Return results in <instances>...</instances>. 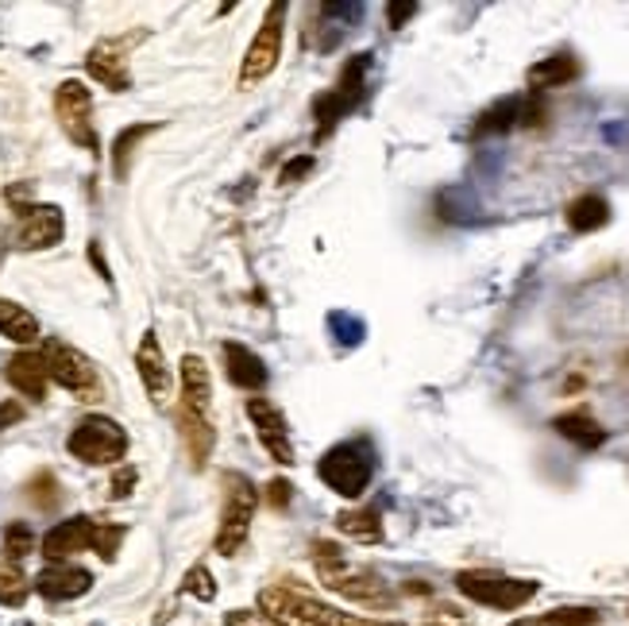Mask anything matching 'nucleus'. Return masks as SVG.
I'll return each instance as SVG.
<instances>
[{"label": "nucleus", "mask_w": 629, "mask_h": 626, "mask_svg": "<svg viewBox=\"0 0 629 626\" xmlns=\"http://www.w3.org/2000/svg\"><path fill=\"white\" fill-rule=\"evenodd\" d=\"M552 429H556L560 437H567L572 444H580V449H598V444L606 441V429L598 426V421L591 418L587 410L560 414V418L552 421Z\"/></svg>", "instance_id": "obj_26"}, {"label": "nucleus", "mask_w": 629, "mask_h": 626, "mask_svg": "<svg viewBox=\"0 0 629 626\" xmlns=\"http://www.w3.org/2000/svg\"><path fill=\"white\" fill-rule=\"evenodd\" d=\"M135 480H140V472H135V468H120V472H112L109 495H112V499H124V495L135 487Z\"/></svg>", "instance_id": "obj_33"}, {"label": "nucleus", "mask_w": 629, "mask_h": 626, "mask_svg": "<svg viewBox=\"0 0 629 626\" xmlns=\"http://www.w3.org/2000/svg\"><path fill=\"white\" fill-rule=\"evenodd\" d=\"M290 499H294L290 480H286V476H278L275 484L267 487V503H271V507H278V510H283V507H290Z\"/></svg>", "instance_id": "obj_35"}, {"label": "nucleus", "mask_w": 629, "mask_h": 626, "mask_svg": "<svg viewBox=\"0 0 629 626\" xmlns=\"http://www.w3.org/2000/svg\"><path fill=\"white\" fill-rule=\"evenodd\" d=\"M181 592L194 595V600H201V603L217 600V580H213V572L205 569V564H194V569L186 572V580H181Z\"/></svg>", "instance_id": "obj_30"}, {"label": "nucleus", "mask_w": 629, "mask_h": 626, "mask_svg": "<svg viewBox=\"0 0 629 626\" xmlns=\"http://www.w3.org/2000/svg\"><path fill=\"white\" fill-rule=\"evenodd\" d=\"M255 507H260V492L244 472H229L224 476V510H221V530H217V553L236 557L252 530Z\"/></svg>", "instance_id": "obj_4"}, {"label": "nucleus", "mask_w": 629, "mask_h": 626, "mask_svg": "<svg viewBox=\"0 0 629 626\" xmlns=\"http://www.w3.org/2000/svg\"><path fill=\"white\" fill-rule=\"evenodd\" d=\"M329 329H332V337H336L344 349H352V344H360L363 341V326L355 318H347V314H332L329 318Z\"/></svg>", "instance_id": "obj_32"}, {"label": "nucleus", "mask_w": 629, "mask_h": 626, "mask_svg": "<svg viewBox=\"0 0 629 626\" xmlns=\"http://www.w3.org/2000/svg\"><path fill=\"white\" fill-rule=\"evenodd\" d=\"M580 78V58L575 55H552L544 58V63H537L533 70H529V89H556V86H567V81Z\"/></svg>", "instance_id": "obj_25"}, {"label": "nucleus", "mask_w": 629, "mask_h": 626, "mask_svg": "<svg viewBox=\"0 0 629 626\" xmlns=\"http://www.w3.org/2000/svg\"><path fill=\"white\" fill-rule=\"evenodd\" d=\"M24 418V410H20L16 403H4L0 406V426H12V421H20Z\"/></svg>", "instance_id": "obj_38"}, {"label": "nucleus", "mask_w": 629, "mask_h": 626, "mask_svg": "<svg viewBox=\"0 0 629 626\" xmlns=\"http://www.w3.org/2000/svg\"><path fill=\"white\" fill-rule=\"evenodd\" d=\"M283 24H286V4H271L252 47H247L244 66H240V86H260L263 78L275 74L278 58H283Z\"/></svg>", "instance_id": "obj_10"}, {"label": "nucleus", "mask_w": 629, "mask_h": 626, "mask_svg": "<svg viewBox=\"0 0 629 626\" xmlns=\"http://www.w3.org/2000/svg\"><path fill=\"white\" fill-rule=\"evenodd\" d=\"M43 600L51 603H66V600H78L93 587V572L89 569H78V564H63V561H47V569L40 572L35 580Z\"/></svg>", "instance_id": "obj_17"}, {"label": "nucleus", "mask_w": 629, "mask_h": 626, "mask_svg": "<svg viewBox=\"0 0 629 626\" xmlns=\"http://www.w3.org/2000/svg\"><path fill=\"white\" fill-rule=\"evenodd\" d=\"M70 457H78L81 464H117L128 452V433L120 421L104 418V414H86L78 426L70 429V441H66Z\"/></svg>", "instance_id": "obj_6"}, {"label": "nucleus", "mask_w": 629, "mask_h": 626, "mask_svg": "<svg viewBox=\"0 0 629 626\" xmlns=\"http://www.w3.org/2000/svg\"><path fill=\"white\" fill-rule=\"evenodd\" d=\"M178 406H186V410L201 414V418H209V410H213V380H209V367H205L201 356H181V398Z\"/></svg>", "instance_id": "obj_19"}, {"label": "nucleus", "mask_w": 629, "mask_h": 626, "mask_svg": "<svg viewBox=\"0 0 629 626\" xmlns=\"http://www.w3.org/2000/svg\"><path fill=\"white\" fill-rule=\"evenodd\" d=\"M224 367H229V380L232 387L240 391H260L267 387V364L255 356L247 344H236V341H224Z\"/></svg>", "instance_id": "obj_21"}, {"label": "nucleus", "mask_w": 629, "mask_h": 626, "mask_svg": "<svg viewBox=\"0 0 629 626\" xmlns=\"http://www.w3.org/2000/svg\"><path fill=\"white\" fill-rule=\"evenodd\" d=\"M567 229L572 232H598L610 221V201L603 194H580V198L567 206Z\"/></svg>", "instance_id": "obj_24"}, {"label": "nucleus", "mask_w": 629, "mask_h": 626, "mask_svg": "<svg viewBox=\"0 0 629 626\" xmlns=\"http://www.w3.org/2000/svg\"><path fill=\"white\" fill-rule=\"evenodd\" d=\"M35 549V534L32 526L24 523H12L9 530H4V553L12 557V561H20V557H27Z\"/></svg>", "instance_id": "obj_31"}, {"label": "nucleus", "mask_w": 629, "mask_h": 626, "mask_svg": "<svg viewBox=\"0 0 629 626\" xmlns=\"http://www.w3.org/2000/svg\"><path fill=\"white\" fill-rule=\"evenodd\" d=\"M309 167H313V160H290V163H286V171H283V186H290L294 178H306Z\"/></svg>", "instance_id": "obj_37"}, {"label": "nucleus", "mask_w": 629, "mask_h": 626, "mask_svg": "<svg viewBox=\"0 0 629 626\" xmlns=\"http://www.w3.org/2000/svg\"><path fill=\"white\" fill-rule=\"evenodd\" d=\"M27 600V576L20 569V561H12L9 553H0V603L4 607H24Z\"/></svg>", "instance_id": "obj_27"}, {"label": "nucleus", "mask_w": 629, "mask_h": 626, "mask_svg": "<svg viewBox=\"0 0 629 626\" xmlns=\"http://www.w3.org/2000/svg\"><path fill=\"white\" fill-rule=\"evenodd\" d=\"M336 530L347 538L363 541V546H378L383 541V507H355V510H340L336 515Z\"/></svg>", "instance_id": "obj_22"}, {"label": "nucleus", "mask_w": 629, "mask_h": 626, "mask_svg": "<svg viewBox=\"0 0 629 626\" xmlns=\"http://www.w3.org/2000/svg\"><path fill=\"white\" fill-rule=\"evenodd\" d=\"M541 120H544V105L537 101V97H506V101L490 105V109L475 120L472 140H483V135H503L518 124L533 128V124H541Z\"/></svg>", "instance_id": "obj_14"}, {"label": "nucleus", "mask_w": 629, "mask_h": 626, "mask_svg": "<svg viewBox=\"0 0 629 626\" xmlns=\"http://www.w3.org/2000/svg\"><path fill=\"white\" fill-rule=\"evenodd\" d=\"M43 360H47L51 380H55L58 387L70 391V395L86 398V403H97V398L104 395L101 375H97V367L89 364V356H81L78 349H70V344H63V341H47L43 344Z\"/></svg>", "instance_id": "obj_8"}, {"label": "nucleus", "mask_w": 629, "mask_h": 626, "mask_svg": "<svg viewBox=\"0 0 629 626\" xmlns=\"http://www.w3.org/2000/svg\"><path fill=\"white\" fill-rule=\"evenodd\" d=\"M456 587L467 600L483 603V607L495 611H518L526 607L537 595V580H514V576H495V572H460Z\"/></svg>", "instance_id": "obj_7"}, {"label": "nucleus", "mask_w": 629, "mask_h": 626, "mask_svg": "<svg viewBox=\"0 0 629 626\" xmlns=\"http://www.w3.org/2000/svg\"><path fill=\"white\" fill-rule=\"evenodd\" d=\"M55 117L58 124H63V132L70 135V143L86 147L89 155L101 151V140H97V128H93V97H89V89L81 86L78 78L63 81V86L55 89Z\"/></svg>", "instance_id": "obj_9"}, {"label": "nucleus", "mask_w": 629, "mask_h": 626, "mask_svg": "<svg viewBox=\"0 0 629 626\" xmlns=\"http://www.w3.org/2000/svg\"><path fill=\"white\" fill-rule=\"evenodd\" d=\"M224 626H275L263 611H229L224 615Z\"/></svg>", "instance_id": "obj_34"}, {"label": "nucleus", "mask_w": 629, "mask_h": 626, "mask_svg": "<svg viewBox=\"0 0 629 626\" xmlns=\"http://www.w3.org/2000/svg\"><path fill=\"white\" fill-rule=\"evenodd\" d=\"M598 611L595 607H552L541 618V626H598Z\"/></svg>", "instance_id": "obj_29"}, {"label": "nucleus", "mask_w": 629, "mask_h": 626, "mask_svg": "<svg viewBox=\"0 0 629 626\" xmlns=\"http://www.w3.org/2000/svg\"><path fill=\"white\" fill-rule=\"evenodd\" d=\"M510 626H541V618H521V623H510Z\"/></svg>", "instance_id": "obj_39"}, {"label": "nucleus", "mask_w": 629, "mask_h": 626, "mask_svg": "<svg viewBox=\"0 0 629 626\" xmlns=\"http://www.w3.org/2000/svg\"><path fill=\"white\" fill-rule=\"evenodd\" d=\"M140 32L120 35V40H101L93 51L86 55V70L93 74V81H101L112 94H124L132 86V74H128V55H132Z\"/></svg>", "instance_id": "obj_12"}, {"label": "nucleus", "mask_w": 629, "mask_h": 626, "mask_svg": "<svg viewBox=\"0 0 629 626\" xmlns=\"http://www.w3.org/2000/svg\"><path fill=\"white\" fill-rule=\"evenodd\" d=\"M313 557H317V576H321V584L329 592L363 603V607H378V611L394 607V587L375 569H360V564L340 561V546H332V541L324 546L321 541L313 549Z\"/></svg>", "instance_id": "obj_2"}, {"label": "nucleus", "mask_w": 629, "mask_h": 626, "mask_svg": "<svg viewBox=\"0 0 629 626\" xmlns=\"http://www.w3.org/2000/svg\"><path fill=\"white\" fill-rule=\"evenodd\" d=\"M135 367H140V380H143V391H147L151 406H155V410H170L174 406V375H170V367H166L163 349H158L155 329L143 333L140 349H135Z\"/></svg>", "instance_id": "obj_13"}, {"label": "nucleus", "mask_w": 629, "mask_h": 626, "mask_svg": "<svg viewBox=\"0 0 629 626\" xmlns=\"http://www.w3.org/2000/svg\"><path fill=\"white\" fill-rule=\"evenodd\" d=\"M247 418H252L255 433H260L263 449L278 460V464H294V449H290V429H286V418L275 403L267 398H247Z\"/></svg>", "instance_id": "obj_15"}, {"label": "nucleus", "mask_w": 629, "mask_h": 626, "mask_svg": "<svg viewBox=\"0 0 629 626\" xmlns=\"http://www.w3.org/2000/svg\"><path fill=\"white\" fill-rule=\"evenodd\" d=\"M260 611L275 626H390V623H371V618L347 615V611L317 600L313 592H306V587H298V584L263 587Z\"/></svg>", "instance_id": "obj_1"}, {"label": "nucleus", "mask_w": 629, "mask_h": 626, "mask_svg": "<svg viewBox=\"0 0 629 626\" xmlns=\"http://www.w3.org/2000/svg\"><path fill=\"white\" fill-rule=\"evenodd\" d=\"M0 337H9L12 344H32L40 341V318L20 301L0 298Z\"/></svg>", "instance_id": "obj_23"}, {"label": "nucleus", "mask_w": 629, "mask_h": 626, "mask_svg": "<svg viewBox=\"0 0 629 626\" xmlns=\"http://www.w3.org/2000/svg\"><path fill=\"white\" fill-rule=\"evenodd\" d=\"M367 70H371V55H355L344 63V70H340V81L329 89V94H321L313 101V117H317V135L313 140H329L332 128L340 124V120L347 117V112L360 109L363 101V81H367Z\"/></svg>", "instance_id": "obj_5"}, {"label": "nucleus", "mask_w": 629, "mask_h": 626, "mask_svg": "<svg viewBox=\"0 0 629 626\" xmlns=\"http://www.w3.org/2000/svg\"><path fill=\"white\" fill-rule=\"evenodd\" d=\"M12 206L20 209V224H16V248L20 252H47L63 240L66 232V217L58 206H27V201H16Z\"/></svg>", "instance_id": "obj_11"}, {"label": "nucleus", "mask_w": 629, "mask_h": 626, "mask_svg": "<svg viewBox=\"0 0 629 626\" xmlns=\"http://www.w3.org/2000/svg\"><path fill=\"white\" fill-rule=\"evenodd\" d=\"M97 530H101V526L86 515L66 518V523H58L55 530L43 538V557H47V561H70L74 553L97 546Z\"/></svg>", "instance_id": "obj_16"}, {"label": "nucleus", "mask_w": 629, "mask_h": 626, "mask_svg": "<svg viewBox=\"0 0 629 626\" xmlns=\"http://www.w3.org/2000/svg\"><path fill=\"white\" fill-rule=\"evenodd\" d=\"M158 124H132L124 128V132L117 135V143H112V167H117V178H128V167H132V151L135 143L143 140V135H151Z\"/></svg>", "instance_id": "obj_28"}, {"label": "nucleus", "mask_w": 629, "mask_h": 626, "mask_svg": "<svg viewBox=\"0 0 629 626\" xmlns=\"http://www.w3.org/2000/svg\"><path fill=\"white\" fill-rule=\"evenodd\" d=\"M4 375H9V383L20 391V395H27L32 403H43L47 380H51L43 352H16V356L9 360V367H4Z\"/></svg>", "instance_id": "obj_20"}, {"label": "nucleus", "mask_w": 629, "mask_h": 626, "mask_svg": "<svg viewBox=\"0 0 629 626\" xmlns=\"http://www.w3.org/2000/svg\"><path fill=\"white\" fill-rule=\"evenodd\" d=\"M413 12H417V0H406V4H386V24L398 32L401 24H409V20H413Z\"/></svg>", "instance_id": "obj_36"}, {"label": "nucleus", "mask_w": 629, "mask_h": 626, "mask_svg": "<svg viewBox=\"0 0 629 626\" xmlns=\"http://www.w3.org/2000/svg\"><path fill=\"white\" fill-rule=\"evenodd\" d=\"M174 421H178V437L189 452V464L201 472L213 457V444H217V426L213 418H201V414L186 410V406H174Z\"/></svg>", "instance_id": "obj_18"}, {"label": "nucleus", "mask_w": 629, "mask_h": 626, "mask_svg": "<svg viewBox=\"0 0 629 626\" xmlns=\"http://www.w3.org/2000/svg\"><path fill=\"white\" fill-rule=\"evenodd\" d=\"M317 476L344 499H360L367 492L371 476H375V452L363 441H344L332 444L321 460H317Z\"/></svg>", "instance_id": "obj_3"}]
</instances>
